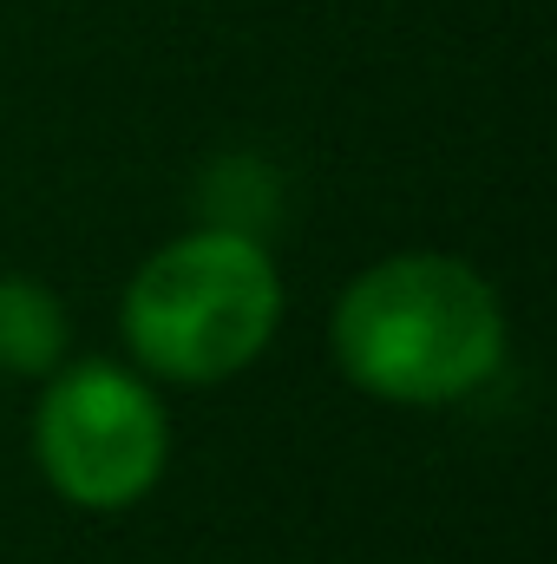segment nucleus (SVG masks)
<instances>
[{
	"label": "nucleus",
	"instance_id": "1",
	"mask_svg": "<svg viewBox=\"0 0 557 564\" xmlns=\"http://www.w3.org/2000/svg\"><path fill=\"white\" fill-rule=\"evenodd\" d=\"M328 348L361 394L394 408H446L499 375L505 308L472 263L407 250L381 257L341 289Z\"/></svg>",
	"mask_w": 557,
	"mask_h": 564
},
{
	"label": "nucleus",
	"instance_id": "2",
	"mask_svg": "<svg viewBox=\"0 0 557 564\" xmlns=\"http://www.w3.org/2000/svg\"><path fill=\"white\" fill-rule=\"evenodd\" d=\"M282 322V276L270 250L237 230H190L144 257L125 282L119 328L125 348L164 381H230L243 375Z\"/></svg>",
	"mask_w": 557,
	"mask_h": 564
},
{
	"label": "nucleus",
	"instance_id": "3",
	"mask_svg": "<svg viewBox=\"0 0 557 564\" xmlns=\"http://www.w3.org/2000/svg\"><path fill=\"white\" fill-rule=\"evenodd\" d=\"M171 426L157 394L119 361H73L46 375L33 414V459L79 512H125L157 486Z\"/></svg>",
	"mask_w": 557,
	"mask_h": 564
},
{
	"label": "nucleus",
	"instance_id": "4",
	"mask_svg": "<svg viewBox=\"0 0 557 564\" xmlns=\"http://www.w3.org/2000/svg\"><path fill=\"white\" fill-rule=\"evenodd\" d=\"M66 348H73L66 302L33 276H0V375L46 381L53 368H66Z\"/></svg>",
	"mask_w": 557,
	"mask_h": 564
}]
</instances>
